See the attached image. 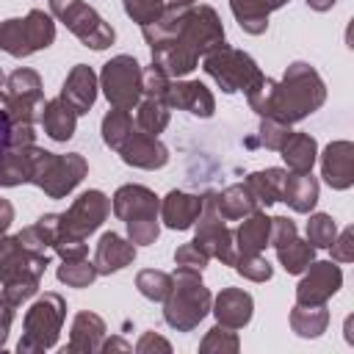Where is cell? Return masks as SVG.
<instances>
[{
	"label": "cell",
	"mask_w": 354,
	"mask_h": 354,
	"mask_svg": "<svg viewBox=\"0 0 354 354\" xmlns=\"http://www.w3.org/2000/svg\"><path fill=\"white\" fill-rule=\"evenodd\" d=\"M141 33L152 50V64L174 80L191 75L202 55L227 44L224 25L210 6L166 3L160 17L144 25Z\"/></svg>",
	"instance_id": "obj_1"
},
{
	"label": "cell",
	"mask_w": 354,
	"mask_h": 354,
	"mask_svg": "<svg viewBox=\"0 0 354 354\" xmlns=\"http://www.w3.org/2000/svg\"><path fill=\"white\" fill-rule=\"evenodd\" d=\"M324 102H326V86L315 72V66L304 61H293L285 69L282 80L274 83L268 116L282 124H296L310 113H315Z\"/></svg>",
	"instance_id": "obj_2"
},
{
	"label": "cell",
	"mask_w": 354,
	"mask_h": 354,
	"mask_svg": "<svg viewBox=\"0 0 354 354\" xmlns=\"http://www.w3.org/2000/svg\"><path fill=\"white\" fill-rule=\"evenodd\" d=\"M50 266V254L28 252L17 235H0V285L3 296L19 307L39 293L41 277Z\"/></svg>",
	"instance_id": "obj_3"
},
{
	"label": "cell",
	"mask_w": 354,
	"mask_h": 354,
	"mask_svg": "<svg viewBox=\"0 0 354 354\" xmlns=\"http://www.w3.org/2000/svg\"><path fill=\"white\" fill-rule=\"evenodd\" d=\"M210 304H213V296L202 282V271L177 266L171 274L169 296L163 299L166 324L177 332H191L205 321V315L210 313Z\"/></svg>",
	"instance_id": "obj_4"
},
{
	"label": "cell",
	"mask_w": 354,
	"mask_h": 354,
	"mask_svg": "<svg viewBox=\"0 0 354 354\" xmlns=\"http://www.w3.org/2000/svg\"><path fill=\"white\" fill-rule=\"evenodd\" d=\"M86 174H88V163L80 152L58 155V152H47L36 147L30 183L41 188L50 199H64L66 194H72L83 183Z\"/></svg>",
	"instance_id": "obj_5"
},
{
	"label": "cell",
	"mask_w": 354,
	"mask_h": 354,
	"mask_svg": "<svg viewBox=\"0 0 354 354\" xmlns=\"http://www.w3.org/2000/svg\"><path fill=\"white\" fill-rule=\"evenodd\" d=\"M64 318H66V301L58 293L39 296L25 313L22 337L17 343V351L19 354H39V351L53 348L58 343Z\"/></svg>",
	"instance_id": "obj_6"
},
{
	"label": "cell",
	"mask_w": 354,
	"mask_h": 354,
	"mask_svg": "<svg viewBox=\"0 0 354 354\" xmlns=\"http://www.w3.org/2000/svg\"><path fill=\"white\" fill-rule=\"evenodd\" d=\"M202 69L216 80V86L224 94H235V91H249L263 80V72L257 66V61L243 53L235 50L230 44H221L216 50H210L207 55H202Z\"/></svg>",
	"instance_id": "obj_7"
},
{
	"label": "cell",
	"mask_w": 354,
	"mask_h": 354,
	"mask_svg": "<svg viewBox=\"0 0 354 354\" xmlns=\"http://www.w3.org/2000/svg\"><path fill=\"white\" fill-rule=\"evenodd\" d=\"M44 105V91H41V77L39 72L19 66L6 77V88L0 91V116L8 124L36 122V111Z\"/></svg>",
	"instance_id": "obj_8"
},
{
	"label": "cell",
	"mask_w": 354,
	"mask_h": 354,
	"mask_svg": "<svg viewBox=\"0 0 354 354\" xmlns=\"http://www.w3.org/2000/svg\"><path fill=\"white\" fill-rule=\"evenodd\" d=\"M50 14L91 50H105L116 39L113 28L83 0H50Z\"/></svg>",
	"instance_id": "obj_9"
},
{
	"label": "cell",
	"mask_w": 354,
	"mask_h": 354,
	"mask_svg": "<svg viewBox=\"0 0 354 354\" xmlns=\"http://www.w3.org/2000/svg\"><path fill=\"white\" fill-rule=\"evenodd\" d=\"M100 88L111 108L133 111L141 100V64L133 55H113L100 72Z\"/></svg>",
	"instance_id": "obj_10"
},
{
	"label": "cell",
	"mask_w": 354,
	"mask_h": 354,
	"mask_svg": "<svg viewBox=\"0 0 354 354\" xmlns=\"http://www.w3.org/2000/svg\"><path fill=\"white\" fill-rule=\"evenodd\" d=\"M108 213H111V199L102 191H97V188L83 191L69 205L66 213H58V235H55V241L58 238H83L86 241L91 232H97L102 227Z\"/></svg>",
	"instance_id": "obj_11"
},
{
	"label": "cell",
	"mask_w": 354,
	"mask_h": 354,
	"mask_svg": "<svg viewBox=\"0 0 354 354\" xmlns=\"http://www.w3.org/2000/svg\"><path fill=\"white\" fill-rule=\"evenodd\" d=\"M216 191H207L202 196V213L196 218V235L194 243L207 254L221 260L224 266L235 263V241H232V230L227 227V221L221 218V213L216 210Z\"/></svg>",
	"instance_id": "obj_12"
},
{
	"label": "cell",
	"mask_w": 354,
	"mask_h": 354,
	"mask_svg": "<svg viewBox=\"0 0 354 354\" xmlns=\"http://www.w3.org/2000/svg\"><path fill=\"white\" fill-rule=\"evenodd\" d=\"M343 285V271L335 260H313L296 285V304H326Z\"/></svg>",
	"instance_id": "obj_13"
},
{
	"label": "cell",
	"mask_w": 354,
	"mask_h": 354,
	"mask_svg": "<svg viewBox=\"0 0 354 354\" xmlns=\"http://www.w3.org/2000/svg\"><path fill=\"white\" fill-rule=\"evenodd\" d=\"M119 158L133 166V169H147V171H155V169H163L169 163V147L158 138V136H149L138 127H133L127 133V138L119 144Z\"/></svg>",
	"instance_id": "obj_14"
},
{
	"label": "cell",
	"mask_w": 354,
	"mask_h": 354,
	"mask_svg": "<svg viewBox=\"0 0 354 354\" xmlns=\"http://www.w3.org/2000/svg\"><path fill=\"white\" fill-rule=\"evenodd\" d=\"M166 105L177 111H188L199 119H210L216 113V97L202 80H171L166 91Z\"/></svg>",
	"instance_id": "obj_15"
},
{
	"label": "cell",
	"mask_w": 354,
	"mask_h": 354,
	"mask_svg": "<svg viewBox=\"0 0 354 354\" xmlns=\"http://www.w3.org/2000/svg\"><path fill=\"white\" fill-rule=\"evenodd\" d=\"M111 207H113V216L122 218V221H130V218H158L160 199L147 185L127 183V185L116 188V194L111 199Z\"/></svg>",
	"instance_id": "obj_16"
},
{
	"label": "cell",
	"mask_w": 354,
	"mask_h": 354,
	"mask_svg": "<svg viewBox=\"0 0 354 354\" xmlns=\"http://www.w3.org/2000/svg\"><path fill=\"white\" fill-rule=\"evenodd\" d=\"M321 177L335 191H348L354 185V144L332 141L321 152Z\"/></svg>",
	"instance_id": "obj_17"
},
{
	"label": "cell",
	"mask_w": 354,
	"mask_h": 354,
	"mask_svg": "<svg viewBox=\"0 0 354 354\" xmlns=\"http://www.w3.org/2000/svg\"><path fill=\"white\" fill-rule=\"evenodd\" d=\"M97 88H100V77L94 75L91 66L86 64H75L61 86V100L80 116V113H88V108L94 105L97 100Z\"/></svg>",
	"instance_id": "obj_18"
},
{
	"label": "cell",
	"mask_w": 354,
	"mask_h": 354,
	"mask_svg": "<svg viewBox=\"0 0 354 354\" xmlns=\"http://www.w3.org/2000/svg\"><path fill=\"white\" fill-rule=\"evenodd\" d=\"M210 313L216 315V324H224L230 329H243L252 321L254 299H252V293H246L241 288H224L213 299Z\"/></svg>",
	"instance_id": "obj_19"
},
{
	"label": "cell",
	"mask_w": 354,
	"mask_h": 354,
	"mask_svg": "<svg viewBox=\"0 0 354 354\" xmlns=\"http://www.w3.org/2000/svg\"><path fill=\"white\" fill-rule=\"evenodd\" d=\"M136 260V243L122 238L119 232H102L94 249V266L97 274H116L122 268H127Z\"/></svg>",
	"instance_id": "obj_20"
},
{
	"label": "cell",
	"mask_w": 354,
	"mask_h": 354,
	"mask_svg": "<svg viewBox=\"0 0 354 354\" xmlns=\"http://www.w3.org/2000/svg\"><path fill=\"white\" fill-rule=\"evenodd\" d=\"M202 213V196L185 191H169L160 199V218L169 230H191Z\"/></svg>",
	"instance_id": "obj_21"
},
{
	"label": "cell",
	"mask_w": 354,
	"mask_h": 354,
	"mask_svg": "<svg viewBox=\"0 0 354 354\" xmlns=\"http://www.w3.org/2000/svg\"><path fill=\"white\" fill-rule=\"evenodd\" d=\"M268 232H271V216H266L260 207L252 210L249 216L241 218L238 230L232 232L235 254H263V249L268 246Z\"/></svg>",
	"instance_id": "obj_22"
},
{
	"label": "cell",
	"mask_w": 354,
	"mask_h": 354,
	"mask_svg": "<svg viewBox=\"0 0 354 354\" xmlns=\"http://www.w3.org/2000/svg\"><path fill=\"white\" fill-rule=\"evenodd\" d=\"M105 332H108L105 321H102L97 313L83 310V313H77L75 321H72L66 351H69V354H94V351H100V343H102Z\"/></svg>",
	"instance_id": "obj_23"
},
{
	"label": "cell",
	"mask_w": 354,
	"mask_h": 354,
	"mask_svg": "<svg viewBox=\"0 0 354 354\" xmlns=\"http://www.w3.org/2000/svg\"><path fill=\"white\" fill-rule=\"evenodd\" d=\"M288 0H230V11L232 17L238 19V25L252 33V36H260L266 33L268 28V17L271 11L282 8Z\"/></svg>",
	"instance_id": "obj_24"
},
{
	"label": "cell",
	"mask_w": 354,
	"mask_h": 354,
	"mask_svg": "<svg viewBox=\"0 0 354 354\" xmlns=\"http://www.w3.org/2000/svg\"><path fill=\"white\" fill-rule=\"evenodd\" d=\"M41 127H44V133L53 138V141H69L72 136H75V127H77V113L61 100V97H55V100H47L44 105H41Z\"/></svg>",
	"instance_id": "obj_25"
},
{
	"label": "cell",
	"mask_w": 354,
	"mask_h": 354,
	"mask_svg": "<svg viewBox=\"0 0 354 354\" xmlns=\"http://www.w3.org/2000/svg\"><path fill=\"white\" fill-rule=\"evenodd\" d=\"M33 155H36V144L30 147H8L0 158V185L14 188L22 183H30V171H33Z\"/></svg>",
	"instance_id": "obj_26"
},
{
	"label": "cell",
	"mask_w": 354,
	"mask_h": 354,
	"mask_svg": "<svg viewBox=\"0 0 354 354\" xmlns=\"http://www.w3.org/2000/svg\"><path fill=\"white\" fill-rule=\"evenodd\" d=\"M318 180L313 177V171L304 174H288L285 177V188H282V202H288L290 210L296 213H313L315 202H318Z\"/></svg>",
	"instance_id": "obj_27"
},
{
	"label": "cell",
	"mask_w": 354,
	"mask_h": 354,
	"mask_svg": "<svg viewBox=\"0 0 354 354\" xmlns=\"http://www.w3.org/2000/svg\"><path fill=\"white\" fill-rule=\"evenodd\" d=\"M282 160L293 174L313 171L318 160V141L310 133H290V138L282 144Z\"/></svg>",
	"instance_id": "obj_28"
},
{
	"label": "cell",
	"mask_w": 354,
	"mask_h": 354,
	"mask_svg": "<svg viewBox=\"0 0 354 354\" xmlns=\"http://www.w3.org/2000/svg\"><path fill=\"white\" fill-rule=\"evenodd\" d=\"M285 177H288V169H279V166H268V169H260V171H252L246 174V188L252 191V196L257 199V205H274V202H282V188H285Z\"/></svg>",
	"instance_id": "obj_29"
},
{
	"label": "cell",
	"mask_w": 354,
	"mask_h": 354,
	"mask_svg": "<svg viewBox=\"0 0 354 354\" xmlns=\"http://www.w3.org/2000/svg\"><path fill=\"white\" fill-rule=\"evenodd\" d=\"M216 196V210L221 213L224 221H241L243 216H249L252 210H257V199L252 196V191L246 188V183H235L227 185L224 191L213 194Z\"/></svg>",
	"instance_id": "obj_30"
},
{
	"label": "cell",
	"mask_w": 354,
	"mask_h": 354,
	"mask_svg": "<svg viewBox=\"0 0 354 354\" xmlns=\"http://www.w3.org/2000/svg\"><path fill=\"white\" fill-rule=\"evenodd\" d=\"M329 326V310L326 304H293L290 310V329L299 337H321Z\"/></svg>",
	"instance_id": "obj_31"
},
{
	"label": "cell",
	"mask_w": 354,
	"mask_h": 354,
	"mask_svg": "<svg viewBox=\"0 0 354 354\" xmlns=\"http://www.w3.org/2000/svg\"><path fill=\"white\" fill-rule=\"evenodd\" d=\"M169 119H171V108L163 100H152V97L138 100V105H136V127L138 130L158 136L169 127Z\"/></svg>",
	"instance_id": "obj_32"
},
{
	"label": "cell",
	"mask_w": 354,
	"mask_h": 354,
	"mask_svg": "<svg viewBox=\"0 0 354 354\" xmlns=\"http://www.w3.org/2000/svg\"><path fill=\"white\" fill-rule=\"evenodd\" d=\"M0 50L8 53L11 58H28L33 55L28 30H25V19H6L0 22Z\"/></svg>",
	"instance_id": "obj_33"
},
{
	"label": "cell",
	"mask_w": 354,
	"mask_h": 354,
	"mask_svg": "<svg viewBox=\"0 0 354 354\" xmlns=\"http://www.w3.org/2000/svg\"><path fill=\"white\" fill-rule=\"evenodd\" d=\"M22 19H25V30H28V39H30L33 53H36V50H47V47L55 41V22H53V14H44L41 8H33V11H28Z\"/></svg>",
	"instance_id": "obj_34"
},
{
	"label": "cell",
	"mask_w": 354,
	"mask_h": 354,
	"mask_svg": "<svg viewBox=\"0 0 354 354\" xmlns=\"http://www.w3.org/2000/svg\"><path fill=\"white\" fill-rule=\"evenodd\" d=\"M277 257H279V266H282L288 274H301V271L315 260V246H313L310 241L293 238L290 243H285V246L277 249Z\"/></svg>",
	"instance_id": "obj_35"
},
{
	"label": "cell",
	"mask_w": 354,
	"mask_h": 354,
	"mask_svg": "<svg viewBox=\"0 0 354 354\" xmlns=\"http://www.w3.org/2000/svg\"><path fill=\"white\" fill-rule=\"evenodd\" d=\"M55 277L66 288H88L100 274H97V266L94 263H88L86 257H80V260H61Z\"/></svg>",
	"instance_id": "obj_36"
},
{
	"label": "cell",
	"mask_w": 354,
	"mask_h": 354,
	"mask_svg": "<svg viewBox=\"0 0 354 354\" xmlns=\"http://www.w3.org/2000/svg\"><path fill=\"white\" fill-rule=\"evenodd\" d=\"M133 127H136V124H133L130 111L111 108V111L102 116V141H105V147L119 149V144L127 138V133H130Z\"/></svg>",
	"instance_id": "obj_37"
},
{
	"label": "cell",
	"mask_w": 354,
	"mask_h": 354,
	"mask_svg": "<svg viewBox=\"0 0 354 354\" xmlns=\"http://www.w3.org/2000/svg\"><path fill=\"white\" fill-rule=\"evenodd\" d=\"M241 348V340L235 335V329L224 326V324H216L205 332L202 343H199V351L202 354H235Z\"/></svg>",
	"instance_id": "obj_38"
},
{
	"label": "cell",
	"mask_w": 354,
	"mask_h": 354,
	"mask_svg": "<svg viewBox=\"0 0 354 354\" xmlns=\"http://www.w3.org/2000/svg\"><path fill=\"white\" fill-rule=\"evenodd\" d=\"M136 288L144 299L163 301L169 296V288H171V274L158 271V268H144V271L136 274Z\"/></svg>",
	"instance_id": "obj_39"
},
{
	"label": "cell",
	"mask_w": 354,
	"mask_h": 354,
	"mask_svg": "<svg viewBox=\"0 0 354 354\" xmlns=\"http://www.w3.org/2000/svg\"><path fill=\"white\" fill-rule=\"evenodd\" d=\"M337 235V224L329 213H310V221H307V241L315 246V249H329V243L335 241Z\"/></svg>",
	"instance_id": "obj_40"
},
{
	"label": "cell",
	"mask_w": 354,
	"mask_h": 354,
	"mask_svg": "<svg viewBox=\"0 0 354 354\" xmlns=\"http://www.w3.org/2000/svg\"><path fill=\"white\" fill-rule=\"evenodd\" d=\"M232 268H235L243 279H252V282H268L271 274H274L271 263H268L263 254H235Z\"/></svg>",
	"instance_id": "obj_41"
},
{
	"label": "cell",
	"mask_w": 354,
	"mask_h": 354,
	"mask_svg": "<svg viewBox=\"0 0 354 354\" xmlns=\"http://www.w3.org/2000/svg\"><path fill=\"white\" fill-rule=\"evenodd\" d=\"M290 124H282V122H277V119H271V116H263V122H260V130H257V144L260 147H266V149H282V144L290 138Z\"/></svg>",
	"instance_id": "obj_42"
},
{
	"label": "cell",
	"mask_w": 354,
	"mask_h": 354,
	"mask_svg": "<svg viewBox=\"0 0 354 354\" xmlns=\"http://www.w3.org/2000/svg\"><path fill=\"white\" fill-rule=\"evenodd\" d=\"M169 83H171V77L163 69H158L155 64L141 69V97H152V100H163L166 102Z\"/></svg>",
	"instance_id": "obj_43"
},
{
	"label": "cell",
	"mask_w": 354,
	"mask_h": 354,
	"mask_svg": "<svg viewBox=\"0 0 354 354\" xmlns=\"http://www.w3.org/2000/svg\"><path fill=\"white\" fill-rule=\"evenodd\" d=\"M122 3H124V14L133 22H138L141 28L155 22L160 17V11L166 8V0H122Z\"/></svg>",
	"instance_id": "obj_44"
},
{
	"label": "cell",
	"mask_w": 354,
	"mask_h": 354,
	"mask_svg": "<svg viewBox=\"0 0 354 354\" xmlns=\"http://www.w3.org/2000/svg\"><path fill=\"white\" fill-rule=\"evenodd\" d=\"M124 224H127V241H133L136 246H149L160 235L158 218H130Z\"/></svg>",
	"instance_id": "obj_45"
},
{
	"label": "cell",
	"mask_w": 354,
	"mask_h": 354,
	"mask_svg": "<svg viewBox=\"0 0 354 354\" xmlns=\"http://www.w3.org/2000/svg\"><path fill=\"white\" fill-rule=\"evenodd\" d=\"M293 238H299V230H296L293 218H288V216H274V218H271V232H268V246L279 249V246L290 243Z\"/></svg>",
	"instance_id": "obj_46"
},
{
	"label": "cell",
	"mask_w": 354,
	"mask_h": 354,
	"mask_svg": "<svg viewBox=\"0 0 354 354\" xmlns=\"http://www.w3.org/2000/svg\"><path fill=\"white\" fill-rule=\"evenodd\" d=\"M329 249H332V260L335 263H351L354 260V230L351 227L340 230L335 235V241L329 243Z\"/></svg>",
	"instance_id": "obj_47"
},
{
	"label": "cell",
	"mask_w": 354,
	"mask_h": 354,
	"mask_svg": "<svg viewBox=\"0 0 354 354\" xmlns=\"http://www.w3.org/2000/svg\"><path fill=\"white\" fill-rule=\"evenodd\" d=\"M207 254L191 241V243H183V246H177V252H174V263L177 266H188V268H196V271H202L205 266H207Z\"/></svg>",
	"instance_id": "obj_48"
},
{
	"label": "cell",
	"mask_w": 354,
	"mask_h": 354,
	"mask_svg": "<svg viewBox=\"0 0 354 354\" xmlns=\"http://www.w3.org/2000/svg\"><path fill=\"white\" fill-rule=\"evenodd\" d=\"M53 252L61 257V260H80L88 254V243L83 238H58L53 243Z\"/></svg>",
	"instance_id": "obj_49"
},
{
	"label": "cell",
	"mask_w": 354,
	"mask_h": 354,
	"mask_svg": "<svg viewBox=\"0 0 354 354\" xmlns=\"http://www.w3.org/2000/svg\"><path fill=\"white\" fill-rule=\"evenodd\" d=\"M136 351H138V354H149V351H163V354H169V351H171V343H169L166 337L155 335V332H144V335L138 337V343H136Z\"/></svg>",
	"instance_id": "obj_50"
},
{
	"label": "cell",
	"mask_w": 354,
	"mask_h": 354,
	"mask_svg": "<svg viewBox=\"0 0 354 354\" xmlns=\"http://www.w3.org/2000/svg\"><path fill=\"white\" fill-rule=\"evenodd\" d=\"M14 304L3 296V290H0V348L6 346V340H8V329H11V321H14Z\"/></svg>",
	"instance_id": "obj_51"
},
{
	"label": "cell",
	"mask_w": 354,
	"mask_h": 354,
	"mask_svg": "<svg viewBox=\"0 0 354 354\" xmlns=\"http://www.w3.org/2000/svg\"><path fill=\"white\" fill-rule=\"evenodd\" d=\"M11 221H14V205H11L8 199H3V196H0V235H6V232H8Z\"/></svg>",
	"instance_id": "obj_52"
},
{
	"label": "cell",
	"mask_w": 354,
	"mask_h": 354,
	"mask_svg": "<svg viewBox=\"0 0 354 354\" xmlns=\"http://www.w3.org/2000/svg\"><path fill=\"white\" fill-rule=\"evenodd\" d=\"M100 351H130V343H124V340H119V337H111V340L102 337Z\"/></svg>",
	"instance_id": "obj_53"
},
{
	"label": "cell",
	"mask_w": 354,
	"mask_h": 354,
	"mask_svg": "<svg viewBox=\"0 0 354 354\" xmlns=\"http://www.w3.org/2000/svg\"><path fill=\"white\" fill-rule=\"evenodd\" d=\"M6 149H8V122L0 116V158H3Z\"/></svg>",
	"instance_id": "obj_54"
},
{
	"label": "cell",
	"mask_w": 354,
	"mask_h": 354,
	"mask_svg": "<svg viewBox=\"0 0 354 354\" xmlns=\"http://www.w3.org/2000/svg\"><path fill=\"white\" fill-rule=\"evenodd\" d=\"M335 3H337V0H307V6H310L313 11H329Z\"/></svg>",
	"instance_id": "obj_55"
},
{
	"label": "cell",
	"mask_w": 354,
	"mask_h": 354,
	"mask_svg": "<svg viewBox=\"0 0 354 354\" xmlns=\"http://www.w3.org/2000/svg\"><path fill=\"white\" fill-rule=\"evenodd\" d=\"M166 3H171V6H194L196 0H166Z\"/></svg>",
	"instance_id": "obj_56"
},
{
	"label": "cell",
	"mask_w": 354,
	"mask_h": 354,
	"mask_svg": "<svg viewBox=\"0 0 354 354\" xmlns=\"http://www.w3.org/2000/svg\"><path fill=\"white\" fill-rule=\"evenodd\" d=\"M346 340H348V343H354V337H351V318L346 321Z\"/></svg>",
	"instance_id": "obj_57"
},
{
	"label": "cell",
	"mask_w": 354,
	"mask_h": 354,
	"mask_svg": "<svg viewBox=\"0 0 354 354\" xmlns=\"http://www.w3.org/2000/svg\"><path fill=\"white\" fill-rule=\"evenodd\" d=\"M0 88H6V75H3V69H0Z\"/></svg>",
	"instance_id": "obj_58"
}]
</instances>
